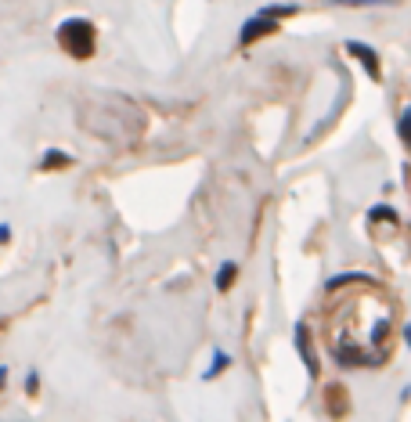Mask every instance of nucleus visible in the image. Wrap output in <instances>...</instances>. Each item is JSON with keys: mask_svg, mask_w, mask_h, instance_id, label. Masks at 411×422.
I'll list each match as a JSON object with an SVG mask.
<instances>
[{"mask_svg": "<svg viewBox=\"0 0 411 422\" xmlns=\"http://www.w3.org/2000/svg\"><path fill=\"white\" fill-rule=\"evenodd\" d=\"M94 40H98V33L87 18H65V22L58 26V44L73 54V58H91Z\"/></svg>", "mask_w": 411, "mask_h": 422, "instance_id": "obj_1", "label": "nucleus"}, {"mask_svg": "<svg viewBox=\"0 0 411 422\" xmlns=\"http://www.w3.org/2000/svg\"><path fill=\"white\" fill-rule=\"evenodd\" d=\"M278 29V22L274 18H267V15H253L249 22L242 26V33H238V44H253V40H260V36H267V33H274Z\"/></svg>", "mask_w": 411, "mask_h": 422, "instance_id": "obj_2", "label": "nucleus"}, {"mask_svg": "<svg viewBox=\"0 0 411 422\" xmlns=\"http://www.w3.org/2000/svg\"><path fill=\"white\" fill-rule=\"evenodd\" d=\"M347 51L353 54V58H361V65H365V72H368L371 80H379V76H383V69H379V54H375L368 44H357V40H350V44H347Z\"/></svg>", "mask_w": 411, "mask_h": 422, "instance_id": "obj_3", "label": "nucleus"}, {"mask_svg": "<svg viewBox=\"0 0 411 422\" xmlns=\"http://www.w3.org/2000/svg\"><path fill=\"white\" fill-rule=\"evenodd\" d=\"M296 346H299V357H303V364H307V372L317 375V357L311 351V328L307 325H296Z\"/></svg>", "mask_w": 411, "mask_h": 422, "instance_id": "obj_4", "label": "nucleus"}, {"mask_svg": "<svg viewBox=\"0 0 411 422\" xmlns=\"http://www.w3.org/2000/svg\"><path fill=\"white\" fill-rule=\"evenodd\" d=\"M325 405L332 408V415H335V419H343V415H347V408H350V397H347V390H343V387H329Z\"/></svg>", "mask_w": 411, "mask_h": 422, "instance_id": "obj_5", "label": "nucleus"}, {"mask_svg": "<svg viewBox=\"0 0 411 422\" xmlns=\"http://www.w3.org/2000/svg\"><path fill=\"white\" fill-rule=\"evenodd\" d=\"M235 278H238V264H224V267L217 271V289L227 292L231 285H235Z\"/></svg>", "mask_w": 411, "mask_h": 422, "instance_id": "obj_6", "label": "nucleus"}, {"mask_svg": "<svg viewBox=\"0 0 411 422\" xmlns=\"http://www.w3.org/2000/svg\"><path fill=\"white\" fill-rule=\"evenodd\" d=\"M296 11H299L296 4H271V8H260V15L274 18V22H278V18H289V15H296Z\"/></svg>", "mask_w": 411, "mask_h": 422, "instance_id": "obj_7", "label": "nucleus"}, {"mask_svg": "<svg viewBox=\"0 0 411 422\" xmlns=\"http://www.w3.org/2000/svg\"><path fill=\"white\" fill-rule=\"evenodd\" d=\"M69 162H73V159H69L65 152H47V155L40 159V167H44V170H55V167H69Z\"/></svg>", "mask_w": 411, "mask_h": 422, "instance_id": "obj_8", "label": "nucleus"}, {"mask_svg": "<svg viewBox=\"0 0 411 422\" xmlns=\"http://www.w3.org/2000/svg\"><path fill=\"white\" fill-rule=\"evenodd\" d=\"M332 4H347V8H371V4H397V0H332Z\"/></svg>", "mask_w": 411, "mask_h": 422, "instance_id": "obj_9", "label": "nucleus"}, {"mask_svg": "<svg viewBox=\"0 0 411 422\" xmlns=\"http://www.w3.org/2000/svg\"><path fill=\"white\" fill-rule=\"evenodd\" d=\"M227 364H231V357H227V354H217V357H213V364H209V372H206V379H213L217 372H224Z\"/></svg>", "mask_w": 411, "mask_h": 422, "instance_id": "obj_10", "label": "nucleus"}, {"mask_svg": "<svg viewBox=\"0 0 411 422\" xmlns=\"http://www.w3.org/2000/svg\"><path fill=\"white\" fill-rule=\"evenodd\" d=\"M401 137H404V141L411 144V108H408V112L401 116Z\"/></svg>", "mask_w": 411, "mask_h": 422, "instance_id": "obj_11", "label": "nucleus"}, {"mask_svg": "<svg viewBox=\"0 0 411 422\" xmlns=\"http://www.w3.org/2000/svg\"><path fill=\"white\" fill-rule=\"evenodd\" d=\"M8 235H11V228H8V224H0V242H8Z\"/></svg>", "mask_w": 411, "mask_h": 422, "instance_id": "obj_12", "label": "nucleus"}, {"mask_svg": "<svg viewBox=\"0 0 411 422\" xmlns=\"http://www.w3.org/2000/svg\"><path fill=\"white\" fill-rule=\"evenodd\" d=\"M4 379H8V369H4V364H0V387H4Z\"/></svg>", "mask_w": 411, "mask_h": 422, "instance_id": "obj_13", "label": "nucleus"}]
</instances>
